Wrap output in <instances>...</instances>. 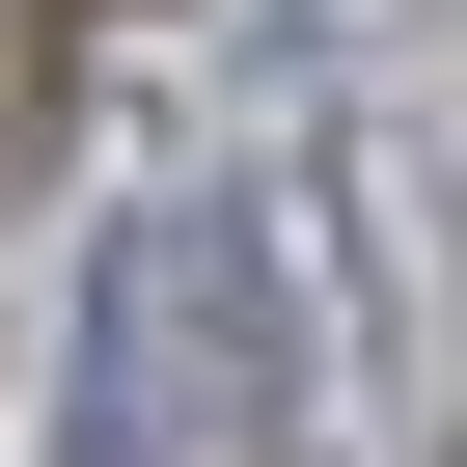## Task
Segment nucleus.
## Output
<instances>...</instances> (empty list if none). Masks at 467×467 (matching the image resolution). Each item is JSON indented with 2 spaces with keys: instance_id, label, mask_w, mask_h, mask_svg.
<instances>
[{
  "instance_id": "nucleus-1",
  "label": "nucleus",
  "mask_w": 467,
  "mask_h": 467,
  "mask_svg": "<svg viewBox=\"0 0 467 467\" xmlns=\"http://www.w3.org/2000/svg\"><path fill=\"white\" fill-rule=\"evenodd\" d=\"M220 358H248V248L192 220V248H138V358L83 385V467H165V412H192Z\"/></svg>"
}]
</instances>
